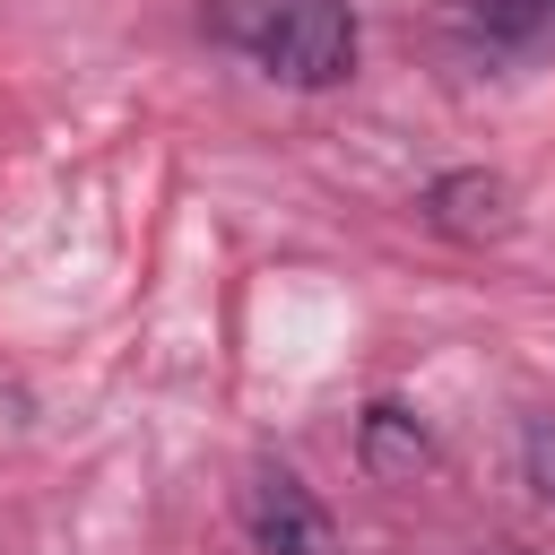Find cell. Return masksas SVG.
I'll list each match as a JSON object with an SVG mask.
<instances>
[{
    "mask_svg": "<svg viewBox=\"0 0 555 555\" xmlns=\"http://www.w3.org/2000/svg\"><path fill=\"white\" fill-rule=\"evenodd\" d=\"M364 460H373L382 477H408V468H425V460H434V442H425V425H416L408 408H390V399H382V408L364 416Z\"/></svg>",
    "mask_w": 555,
    "mask_h": 555,
    "instance_id": "obj_4",
    "label": "cell"
},
{
    "mask_svg": "<svg viewBox=\"0 0 555 555\" xmlns=\"http://www.w3.org/2000/svg\"><path fill=\"white\" fill-rule=\"evenodd\" d=\"M251 538L260 555H347L338 546V520L321 512V494L295 477V468H251Z\"/></svg>",
    "mask_w": 555,
    "mask_h": 555,
    "instance_id": "obj_2",
    "label": "cell"
},
{
    "mask_svg": "<svg viewBox=\"0 0 555 555\" xmlns=\"http://www.w3.org/2000/svg\"><path fill=\"white\" fill-rule=\"evenodd\" d=\"M486 555H529V546H520V538H503V546H486Z\"/></svg>",
    "mask_w": 555,
    "mask_h": 555,
    "instance_id": "obj_7",
    "label": "cell"
},
{
    "mask_svg": "<svg viewBox=\"0 0 555 555\" xmlns=\"http://www.w3.org/2000/svg\"><path fill=\"white\" fill-rule=\"evenodd\" d=\"M477 35L503 52H555V0H477Z\"/></svg>",
    "mask_w": 555,
    "mask_h": 555,
    "instance_id": "obj_5",
    "label": "cell"
},
{
    "mask_svg": "<svg viewBox=\"0 0 555 555\" xmlns=\"http://www.w3.org/2000/svg\"><path fill=\"white\" fill-rule=\"evenodd\" d=\"M425 217H434L442 234H460V243H486V234L512 225V182H503V173H442V182L425 191Z\"/></svg>",
    "mask_w": 555,
    "mask_h": 555,
    "instance_id": "obj_3",
    "label": "cell"
},
{
    "mask_svg": "<svg viewBox=\"0 0 555 555\" xmlns=\"http://www.w3.org/2000/svg\"><path fill=\"white\" fill-rule=\"evenodd\" d=\"M251 61L286 87H338L356 69V9L347 0H269L251 17Z\"/></svg>",
    "mask_w": 555,
    "mask_h": 555,
    "instance_id": "obj_1",
    "label": "cell"
},
{
    "mask_svg": "<svg viewBox=\"0 0 555 555\" xmlns=\"http://www.w3.org/2000/svg\"><path fill=\"white\" fill-rule=\"evenodd\" d=\"M520 468H529V486L555 503V416H529V425H520Z\"/></svg>",
    "mask_w": 555,
    "mask_h": 555,
    "instance_id": "obj_6",
    "label": "cell"
}]
</instances>
